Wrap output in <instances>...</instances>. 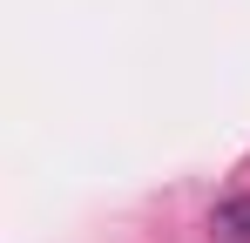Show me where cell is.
<instances>
[{
	"mask_svg": "<svg viewBox=\"0 0 250 243\" xmlns=\"http://www.w3.org/2000/svg\"><path fill=\"white\" fill-rule=\"evenodd\" d=\"M209 230L223 243H250V196H223L216 209H209Z\"/></svg>",
	"mask_w": 250,
	"mask_h": 243,
	"instance_id": "obj_1",
	"label": "cell"
}]
</instances>
